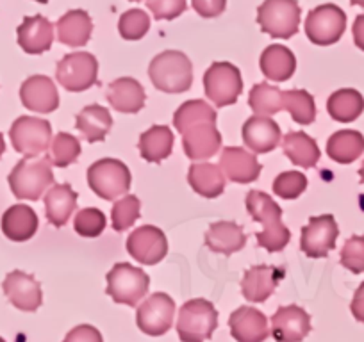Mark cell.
<instances>
[{
    "instance_id": "obj_33",
    "label": "cell",
    "mask_w": 364,
    "mask_h": 342,
    "mask_svg": "<svg viewBox=\"0 0 364 342\" xmlns=\"http://www.w3.org/2000/svg\"><path fill=\"white\" fill-rule=\"evenodd\" d=\"M364 152V136L357 131H339L328 138L327 153L339 164H350Z\"/></svg>"
},
{
    "instance_id": "obj_30",
    "label": "cell",
    "mask_w": 364,
    "mask_h": 342,
    "mask_svg": "<svg viewBox=\"0 0 364 342\" xmlns=\"http://www.w3.org/2000/svg\"><path fill=\"white\" fill-rule=\"evenodd\" d=\"M77 207V193L68 186H52L45 197V209H47V219L55 228H61L68 223L70 216Z\"/></svg>"
},
{
    "instance_id": "obj_32",
    "label": "cell",
    "mask_w": 364,
    "mask_h": 342,
    "mask_svg": "<svg viewBox=\"0 0 364 342\" xmlns=\"http://www.w3.org/2000/svg\"><path fill=\"white\" fill-rule=\"evenodd\" d=\"M282 148L286 157L300 167H313L320 160V148L316 141L306 132H289L282 139Z\"/></svg>"
},
{
    "instance_id": "obj_18",
    "label": "cell",
    "mask_w": 364,
    "mask_h": 342,
    "mask_svg": "<svg viewBox=\"0 0 364 342\" xmlns=\"http://www.w3.org/2000/svg\"><path fill=\"white\" fill-rule=\"evenodd\" d=\"M2 289L9 302L23 312H34L40 309L41 302H43L41 285L34 280V277L23 273V271H11L6 277Z\"/></svg>"
},
{
    "instance_id": "obj_42",
    "label": "cell",
    "mask_w": 364,
    "mask_h": 342,
    "mask_svg": "<svg viewBox=\"0 0 364 342\" xmlns=\"http://www.w3.org/2000/svg\"><path fill=\"white\" fill-rule=\"evenodd\" d=\"M75 232L82 237H99L106 228V216L99 209H82L75 216Z\"/></svg>"
},
{
    "instance_id": "obj_9",
    "label": "cell",
    "mask_w": 364,
    "mask_h": 342,
    "mask_svg": "<svg viewBox=\"0 0 364 342\" xmlns=\"http://www.w3.org/2000/svg\"><path fill=\"white\" fill-rule=\"evenodd\" d=\"M204 88L216 107L232 106L243 92L240 70L230 62H213L204 75Z\"/></svg>"
},
{
    "instance_id": "obj_31",
    "label": "cell",
    "mask_w": 364,
    "mask_h": 342,
    "mask_svg": "<svg viewBox=\"0 0 364 342\" xmlns=\"http://www.w3.org/2000/svg\"><path fill=\"white\" fill-rule=\"evenodd\" d=\"M111 127L113 118L102 106H87L77 114V131L82 132L87 143L104 141Z\"/></svg>"
},
{
    "instance_id": "obj_15",
    "label": "cell",
    "mask_w": 364,
    "mask_h": 342,
    "mask_svg": "<svg viewBox=\"0 0 364 342\" xmlns=\"http://www.w3.org/2000/svg\"><path fill=\"white\" fill-rule=\"evenodd\" d=\"M127 251L139 264L154 266L161 263L168 253L166 236L161 228L145 225L136 228L127 239Z\"/></svg>"
},
{
    "instance_id": "obj_43",
    "label": "cell",
    "mask_w": 364,
    "mask_h": 342,
    "mask_svg": "<svg viewBox=\"0 0 364 342\" xmlns=\"http://www.w3.org/2000/svg\"><path fill=\"white\" fill-rule=\"evenodd\" d=\"M341 266L352 273H364V236H353L341 250Z\"/></svg>"
},
{
    "instance_id": "obj_23",
    "label": "cell",
    "mask_w": 364,
    "mask_h": 342,
    "mask_svg": "<svg viewBox=\"0 0 364 342\" xmlns=\"http://www.w3.org/2000/svg\"><path fill=\"white\" fill-rule=\"evenodd\" d=\"M107 102L111 104L114 111L124 114H134L139 113L145 106V89L138 80L131 79V77H122L114 82L109 84L107 88Z\"/></svg>"
},
{
    "instance_id": "obj_24",
    "label": "cell",
    "mask_w": 364,
    "mask_h": 342,
    "mask_svg": "<svg viewBox=\"0 0 364 342\" xmlns=\"http://www.w3.org/2000/svg\"><path fill=\"white\" fill-rule=\"evenodd\" d=\"M54 41V26L45 16H27L18 27V45L23 52L38 55L47 52Z\"/></svg>"
},
{
    "instance_id": "obj_20",
    "label": "cell",
    "mask_w": 364,
    "mask_h": 342,
    "mask_svg": "<svg viewBox=\"0 0 364 342\" xmlns=\"http://www.w3.org/2000/svg\"><path fill=\"white\" fill-rule=\"evenodd\" d=\"M220 167L223 175L236 184H250L261 175V164L257 162L254 153H248L245 148L227 146L220 155Z\"/></svg>"
},
{
    "instance_id": "obj_27",
    "label": "cell",
    "mask_w": 364,
    "mask_h": 342,
    "mask_svg": "<svg viewBox=\"0 0 364 342\" xmlns=\"http://www.w3.org/2000/svg\"><path fill=\"white\" fill-rule=\"evenodd\" d=\"M296 70V57L288 47L269 45L261 55V72L273 82H284L291 79Z\"/></svg>"
},
{
    "instance_id": "obj_37",
    "label": "cell",
    "mask_w": 364,
    "mask_h": 342,
    "mask_svg": "<svg viewBox=\"0 0 364 342\" xmlns=\"http://www.w3.org/2000/svg\"><path fill=\"white\" fill-rule=\"evenodd\" d=\"M284 111H288L293 120L300 125H311L316 118L314 99L304 89L284 92Z\"/></svg>"
},
{
    "instance_id": "obj_8",
    "label": "cell",
    "mask_w": 364,
    "mask_h": 342,
    "mask_svg": "<svg viewBox=\"0 0 364 342\" xmlns=\"http://www.w3.org/2000/svg\"><path fill=\"white\" fill-rule=\"evenodd\" d=\"M150 278L145 271L131 266L127 263L114 264L113 270L107 273L106 292L114 303L127 307H136L149 292Z\"/></svg>"
},
{
    "instance_id": "obj_52",
    "label": "cell",
    "mask_w": 364,
    "mask_h": 342,
    "mask_svg": "<svg viewBox=\"0 0 364 342\" xmlns=\"http://www.w3.org/2000/svg\"><path fill=\"white\" fill-rule=\"evenodd\" d=\"M36 2H40V4H47L48 0H36Z\"/></svg>"
},
{
    "instance_id": "obj_5",
    "label": "cell",
    "mask_w": 364,
    "mask_h": 342,
    "mask_svg": "<svg viewBox=\"0 0 364 342\" xmlns=\"http://www.w3.org/2000/svg\"><path fill=\"white\" fill-rule=\"evenodd\" d=\"M218 326V312L208 299H190L178 312L177 331L182 342H204Z\"/></svg>"
},
{
    "instance_id": "obj_40",
    "label": "cell",
    "mask_w": 364,
    "mask_h": 342,
    "mask_svg": "<svg viewBox=\"0 0 364 342\" xmlns=\"http://www.w3.org/2000/svg\"><path fill=\"white\" fill-rule=\"evenodd\" d=\"M118 29H120V36L124 40L138 41L149 33L150 18L141 9H131L125 15H122L120 22H118Z\"/></svg>"
},
{
    "instance_id": "obj_45",
    "label": "cell",
    "mask_w": 364,
    "mask_h": 342,
    "mask_svg": "<svg viewBox=\"0 0 364 342\" xmlns=\"http://www.w3.org/2000/svg\"><path fill=\"white\" fill-rule=\"evenodd\" d=\"M63 342H104L102 335L97 328L90 326V324H79L73 328Z\"/></svg>"
},
{
    "instance_id": "obj_50",
    "label": "cell",
    "mask_w": 364,
    "mask_h": 342,
    "mask_svg": "<svg viewBox=\"0 0 364 342\" xmlns=\"http://www.w3.org/2000/svg\"><path fill=\"white\" fill-rule=\"evenodd\" d=\"M359 177H360V182L364 184V162H363V166H360V170H359Z\"/></svg>"
},
{
    "instance_id": "obj_54",
    "label": "cell",
    "mask_w": 364,
    "mask_h": 342,
    "mask_svg": "<svg viewBox=\"0 0 364 342\" xmlns=\"http://www.w3.org/2000/svg\"><path fill=\"white\" fill-rule=\"evenodd\" d=\"M131 2H139V0H131Z\"/></svg>"
},
{
    "instance_id": "obj_13",
    "label": "cell",
    "mask_w": 364,
    "mask_h": 342,
    "mask_svg": "<svg viewBox=\"0 0 364 342\" xmlns=\"http://www.w3.org/2000/svg\"><path fill=\"white\" fill-rule=\"evenodd\" d=\"M338 236L339 228L334 216H314L309 219V225L302 228L300 248L311 259H323L328 255V251L334 250Z\"/></svg>"
},
{
    "instance_id": "obj_12",
    "label": "cell",
    "mask_w": 364,
    "mask_h": 342,
    "mask_svg": "<svg viewBox=\"0 0 364 342\" xmlns=\"http://www.w3.org/2000/svg\"><path fill=\"white\" fill-rule=\"evenodd\" d=\"M346 29V15L334 4L313 9L306 18V34L311 43L327 47L341 40Z\"/></svg>"
},
{
    "instance_id": "obj_41",
    "label": "cell",
    "mask_w": 364,
    "mask_h": 342,
    "mask_svg": "<svg viewBox=\"0 0 364 342\" xmlns=\"http://www.w3.org/2000/svg\"><path fill=\"white\" fill-rule=\"evenodd\" d=\"M307 179L300 171H284L273 182V191L282 200H295L306 191Z\"/></svg>"
},
{
    "instance_id": "obj_11",
    "label": "cell",
    "mask_w": 364,
    "mask_h": 342,
    "mask_svg": "<svg viewBox=\"0 0 364 342\" xmlns=\"http://www.w3.org/2000/svg\"><path fill=\"white\" fill-rule=\"evenodd\" d=\"M13 146L26 157H38L47 152L52 143V128L47 120L34 116H22L9 131Z\"/></svg>"
},
{
    "instance_id": "obj_2",
    "label": "cell",
    "mask_w": 364,
    "mask_h": 342,
    "mask_svg": "<svg viewBox=\"0 0 364 342\" xmlns=\"http://www.w3.org/2000/svg\"><path fill=\"white\" fill-rule=\"evenodd\" d=\"M247 209L252 219L262 223L264 226L261 232L255 233L259 246L272 253L284 250L291 239V233L281 221L282 209L261 191H250L247 194Z\"/></svg>"
},
{
    "instance_id": "obj_3",
    "label": "cell",
    "mask_w": 364,
    "mask_h": 342,
    "mask_svg": "<svg viewBox=\"0 0 364 342\" xmlns=\"http://www.w3.org/2000/svg\"><path fill=\"white\" fill-rule=\"evenodd\" d=\"M8 182L18 200H40L45 189L54 186L50 157H26L13 167Z\"/></svg>"
},
{
    "instance_id": "obj_1",
    "label": "cell",
    "mask_w": 364,
    "mask_h": 342,
    "mask_svg": "<svg viewBox=\"0 0 364 342\" xmlns=\"http://www.w3.org/2000/svg\"><path fill=\"white\" fill-rule=\"evenodd\" d=\"M173 125L182 134V146L191 160H204L222 146L216 128V111L204 100H188L177 109Z\"/></svg>"
},
{
    "instance_id": "obj_46",
    "label": "cell",
    "mask_w": 364,
    "mask_h": 342,
    "mask_svg": "<svg viewBox=\"0 0 364 342\" xmlns=\"http://www.w3.org/2000/svg\"><path fill=\"white\" fill-rule=\"evenodd\" d=\"M193 8L204 18H215L225 11L227 0H193Z\"/></svg>"
},
{
    "instance_id": "obj_16",
    "label": "cell",
    "mask_w": 364,
    "mask_h": 342,
    "mask_svg": "<svg viewBox=\"0 0 364 342\" xmlns=\"http://www.w3.org/2000/svg\"><path fill=\"white\" fill-rule=\"evenodd\" d=\"M311 331V317L296 305L281 307L272 317V333L277 342H302Z\"/></svg>"
},
{
    "instance_id": "obj_26",
    "label": "cell",
    "mask_w": 364,
    "mask_h": 342,
    "mask_svg": "<svg viewBox=\"0 0 364 342\" xmlns=\"http://www.w3.org/2000/svg\"><path fill=\"white\" fill-rule=\"evenodd\" d=\"M245 243H247V236L241 226L232 221L213 223L205 233V246L215 253L232 255L243 250Z\"/></svg>"
},
{
    "instance_id": "obj_34",
    "label": "cell",
    "mask_w": 364,
    "mask_h": 342,
    "mask_svg": "<svg viewBox=\"0 0 364 342\" xmlns=\"http://www.w3.org/2000/svg\"><path fill=\"white\" fill-rule=\"evenodd\" d=\"M173 148V134L164 125H156L143 132L139 138V152L141 157L149 162H161L166 157H170Z\"/></svg>"
},
{
    "instance_id": "obj_10",
    "label": "cell",
    "mask_w": 364,
    "mask_h": 342,
    "mask_svg": "<svg viewBox=\"0 0 364 342\" xmlns=\"http://www.w3.org/2000/svg\"><path fill=\"white\" fill-rule=\"evenodd\" d=\"M55 79L66 92L90 89L99 79V62L87 52H73L58 62Z\"/></svg>"
},
{
    "instance_id": "obj_47",
    "label": "cell",
    "mask_w": 364,
    "mask_h": 342,
    "mask_svg": "<svg viewBox=\"0 0 364 342\" xmlns=\"http://www.w3.org/2000/svg\"><path fill=\"white\" fill-rule=\"evenodd\" d=\"M350 310H352L353 317L360 323H364V282L360 284V287L357 289L355 294H353L352 305H350Z\"/></svg>"
},
{
    "instance_id": "obj_22",
    "label": "cell",
    "mask_w": 364,
    "mask_h": 342,
    "mask_svg": "<svg viewBox=\"0 0 364 342\" xmlns=\"http://www.w3.org/2000/svg\"><path fill=\"white\" fill-rule=\"evenodd\" d=\"M281 141V128L269 116H252L243 125V143L255 153L272 152Z\"/></svg>"
},
{
    "instance_id": "obj_53",
    "label": "cell",
    "mask_w": 364,
    "mask_h": 342,
    "mask_svg": "<svg viewBox=\"0 0 364 342\" xmlns=\"http://www.w3.org/2000/svg\"><path fill=\"white\" fill-rule=\"evenodd\" d=\"M0 342H6V341H4V338H2V337H0Z\"/></svg>"
},
{
    "instance_id": "obj_36",
    "label": "cell",
    "mask_w": 364,
    "mask_h": 342,
    "mask_svg": "<svg viewBox=\"0 0 364 342\" xmlns=\"http://www.w3.org/2000/svg\"><path fill=\"white\" fill-rule=\"evenodd\" d=\"M248 104L257 116H272L284 109V92L261 82L252 88Z\"/></svg>"
},
{
    "instance_id": "obj_38",
    "label": "cell",
    "mask_w": 364,
    "mask_h": 342,
    "mask_svg": "<svg viewBox=\"0 0 364 342\" xmlns=\"http://www.w3.org/2000/svg\"><path fill=\"white\" fill-rule=\"evenodd\" d=\"M80 155L79 139L72 134L59 132L50 143V160L55 167H66L75 162Z\"/></svg>"
},
{
    "instance_id": "obj_19",
    "label": "cell",
    "mask_w": 364,
    "mask_h": 342,
    "mask_svg": "<svg viewBox=\"0 0 364 342\" xmlns=\"http://www.w3.org/2000/svg\"><path fill=\"white\" fill-rule=\"evenodd\" d=\"M282 278H284V270H281V267L264 266V264L254 266L245 271L241 292L248 302L262 303L273 294Z\"/></svg>"
},
{
    "instance_id": "obj_14",
    "label": "cell",
    "mask_w": 364,
    "mask_h": 342,
    "mask_svg": "<svg viewBox=\"0 0 364 342\" xmlns=\"http://www.w3.org/2000/svg\"><path fill=\"white\" fill-rule=\"evenodd\" d=\"M175 314V303L164 292H156L139 305L136 312V323L139 330L152 337L164 335L171 328Z\"/></svg>"
},
{
    "instance_id": "obj_29",
    "label": "cell",
    "mask_w": 364,
    "mask_h": 342,
    "mask_svg": "<svg viewBox=\"0 0 364 342\" xmlns=\"http://www.w3.org/2000/svg\"><path fill=\"white\" fill-rule=\"evenodd\" d=\"M188 180L195 193L204 198H216L225 189V175H223L222 167L216 164H191Z\"/></svg>"
},
{
    "instance_id": "obj_7",
    "label": "cell",
    "mask_w": 364,
    "mask_h": 342,
    "mask_svg": "<svg viewBox=\"0 0 364 342\" xmlns=\"http://www.w3.org/2000/svg\"><path fill=\"white\" fill-rule=\"evenodd\" d=\"M257 23L272 38L289 40L299 33V2L296 0H264L257 9Z\"/></svg>"
},
{
    "instance_id": "obj_35",
    "label": "cell",
    "mask_w": 364,
    "mask_h": 342,
    "mask_svg": "<svg viewBox=\"0 0 364 342\" xmlns=\"http://www.w3.org/2000/svg\"><path fill=\"white\" fill-rule=\"evenodd\" d=\"M327 111L332 120L350 123L363 114L364 99L355 89H339L328 96Z\"/></svg>"
},
{
    "instance_id": "obj_39",
    "label": "cell",
    "mask_w": 364,
    "mask_h": 342,
    "mask_svg": "<svg viewBox=\"0 0 364 342\" xmlns=\"http://www.w3.org/2000/svg\"><path fill=\"white\" fill-rule=\"evenodd\" d=\"M139 209L141 204L132 194H125L122 200H117L113 205V212H111V221H113V228L117 232H124V230L131 228L139 218Z\"/></svg>"
},
{
    "instance_id": "obj_25",
    "label": "cell",
    "mask_w": 364,
    "mask_h": 342,
    "mask_svg": "<svg viewBox=\"0 0 364 342\" xmlns=\"http://www.w3.org/2000/svg\"><path fill=\"white\" fill-rule=\"evenodd\" d=\"M38 225H40V221H38L36 212L23 204L9 207L2 216V223H0L4 236L13 243L29 241L36 233Z\"/></svg>"
},
{
    "instance_id": "obj_17",
    "label": "cell",
    "mask_w": 364,
    "mask_h": 342,
    "mask_svg": "<svg viewBox=\"0 0 364 342\" xmlns=\"http://www.w3.org/2000/svg\"><path fill=\"white\" fill-rule=\"evenodd\" d=\"M20 99L26 109L33 113H54L59 106V93L50 77L33 75L22 84Z\"/></svg>"
},
{
    "instance_id": "obj_51",
    "label": "cell",
    "mask_w": 364,
    "mask_h": 342,
    "mask_svg": "<svg viewBox=\"0 0 364 342\" xmlns=\"http://www.w3.org/2000/svg\"><path fill=\"white\" fill-rule=\"evenodd\" d=\"M350 2H352L353 6H363L364 8V0H350Z\"/></svg>"
},
{
    "instance_id": "obj_6",
    "label": "cell",
    "mask_w": 364,
    "mask_h": 342,
    "mask_svg": "<svg viewBox=\"0 0 364 342\" xmlns=\"http://www.w3.org/2000/svg\"><path fill=\"white\" fill-rule=\"evenodd\" d=\"M87 184L102 200H117L131 187V171L118 159H100L87 170Z\"/></svg>"
},
{
    "instance_id": "obj_28",
    "label": "cell",
    "mask_w": 364,
    "mask_h": 342,
    "mask_svg": "<svg viewBox=\"0 0 364 342\" xmlns=\"http://www.w3.org/2000/svg\"><path fill=\"white\" fill-rule=\"evenodd\" d=\"M93 23L90 15L82 9H73L63 15L58 22V38L68 47H82L90 41Z\"/></svg>"
},
{
    "instance_id": "obj_44",
    "label": "cell",
    "mask_w": 364,
    "mask_h": 342,
    "mask_svg": "<svg viewBox=\"0 0 364 342\" xmlns=\"http://www.w3.org/2000/svg\"><path fill=\"white\" fill-rule=\"evenodd\" d=\"M156 20H173L186 11V0H146Z\"/></svg>"
},
{
    "instance_id": "obj_21",
    "label": "cell",
    "mask_w": 364,
    "mask_h": 342,
    "mask_svg": "<svg viewBox=\"0 0 364 342\" xmlns=\"http://www.w3.org/2000/svg\"><path fill=\"white\" fill-rule=\"evenodd\" d=\"M230 333L237 342H262L268 337V319L254 307H240L230 314Z\"/></svg>"
},
{
    "instance_id": "obj_49",
    "label": "cell",
    "mask_w": 364,
    "mask_h": 342,
    "mask_svg": "<svg viewBox=\"0 0 364 342\" xmlns=\"http://www.w3.org/2000/svg\"><path fill=\"white\" fill-rule=\"evenodd\" d=\"M6 150V143H4V136L0 134V157H2V153H4Z\"/></svg>"
},
{
    "instance_id": "obj_48",
    "label": "cell",
    "mask_w": 364,
    "mask_h": 342,
    "mask_svg": "<svg viewBox=\"0 0 364 342\" xmlns=\"http://www.w3.org/2000/svg\"><path fill=\"white\" fill-rule=\"evenodd\" d=\"M353 41H355L357 47L364 52V15H359L353 22Z\"/></svg>"
},
{
    "instance_id": "obj_4",
    "label": "cell",
    "mask_w": 364,
    "mask_h": 342,
    "mask_svg": "<svg viewBox=\"0 0 364 342\" xmlns=\"http://www.w3.org/2000/svg\"><path fill=\"white\" fill-rule=\"evenodd\" d=\"M149 75L159 92L182 93L191 88L193 66L186 54L178 50H166L152 59Z\"/></svg>"
}]
</instances>
